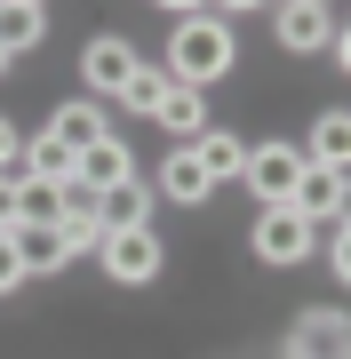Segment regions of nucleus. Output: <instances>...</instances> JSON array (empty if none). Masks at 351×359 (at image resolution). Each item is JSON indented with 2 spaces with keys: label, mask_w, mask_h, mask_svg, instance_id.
<instances>
[{
  "label": "nucleus",
  "mask_w": 351,
  "mask_h": 359,
  "mask_svg": "<svg viewBox=\"0 0 351 359\" xmlns=\"http://www.w3.org/2000/svg\"><path fill=\"white\" fill-rule=\"evenodd\" d=\"M160 72H168L176 88H208V80H223V72H232V25H223V16H208V8L184 16Z\"/></svg>",
  "instance_id": "obj_1"
},
{
  "label": "nucleus",
  "mask_w": 351,
  "mask_h": 359,
  "mask_svg": "<svg viewBox=\"0 0 351 359\" xmlns=\"http://www.w3.org/2000/svg\"><path fill=\"white\" fill-rule=\"evenodd\" d=\"M303 144H247V168H240V184L256 192L263 208H296V184H303Z\"/></svg>",
  "instance_id": "obj_2"
},
{
  "label": "nucleus",
  "mask_w": 351,
  "mask_h": 359,
  "mask_svg": "<svg viewBox=\"0 0 351 359\" xmlns=\"http://www.w3.org/2000/svg\"><path fill=\"white\" fill-rule=\"evenodd\" d=\"M96 264H104L120 287H144V280L160 271V231H152V224H136V231H104V240H96Z\"/></svg>",
  "instance_id": "obj_3"
},
{
  "label": "nucleus",
  "mask_w": 351,
  "mask_h": 359,
  "mask_svg": "<svg viewBox=\"0 0 351 359\" xmlns=\"http://www.w3.org/2000/svg\"><path fill=\"white\" fill-rule=\"evenodd\" d=\"M319 248V224H303L296 208H263L256 216V256L263 264H303Z\"/></svg>",
  "instance_id": "obj_4"
},
{
  "label": "nucleus",
  "mask_w": 351,
  "mask_h": 359,
  "mask_svg": "<svg viewBox=\"0 0 351 359\" xmlns=\"http://www.w3.org/2000/svg\"><path fill=\"white\" fill-rule=\"evenodd\" d=\"M272 32H280V48H296V56H312L336 40V8H319V0H287V8L272 16Z\"/></svg>",
  "instance_id": "obj_5"
},
{
  "label": "nucleus",
  "mask_w": 351,
  "mask_h": 359,
  "mask_svg": "<svg viewBox=\"0 0 351 359\" xmlns=\"http://www.w3.org/2000/svg\"><path fill=\"white\" fill-rule=\"evenodd\" d=\"M128 176H136V160H128V144H112V136H104V144H88V152L72 160V184H80L88 200H104L112 184H128Z\"/></svg>",
  "instance_id": "obj_6"
},
{
  "label": "nucleus",
  "mask_w": 351,
  "mask_h": 359,
  "mask_svg": "<svg viewBox=\"0 0 351 359\" xmlns=\"http://www.w3.org/2000/svg\"><path fill=\"white\" fill-rule=\"evenodd\" d=\"M40 136H48V144H64V152L80 160L88 144H104L112 128H104V112H96V104L80 96V104H56V112H48V128H40Z\"/></svg>",
  "instance_id": "obj_7"
},
{
  "label": "nucleus",
  "mask_w": 351,
  "mask_h": 359,
  "mask_svg": "<svg viewBox=\"0 0 351 359\" xmlns=\"http://www.w3.org/2000/svg\"><path fill=\"white\" fill-rule=\"evenodd\" d=\"M296 216H303V224H343V168H303Z\"/></svg>",
  "instance_id": "obj_8"
},
{
  "label": "nucleus",
  "mask_w": 351,
  "mask_h": 359,
  "mask_svg": "<svg viewBox=\"0 0 351 359\" xmlns=\"http://www.w3.org/2000/svg\"><path fill=\"white\" fill-rule=\"evenodd\" d=\"M128 72H136V48H128V40H88V56H80V80H88V88L120 96Z\"/></svg>",
  "instance_id": "obj_9"
},
{
  "label": "nucleus",
  "mask_w": 351,
  "mask_h": 359,
  "mask_svg": "<svg viewBox=\"0 0 351 359\" xmlns=\"http://www.w3.org/2000/svg\"><path fill=\"white\" fill-rule=\"evenodd\" d=\"M184 152L200 160V176H208V184H223V176H240V168H247V144H240L232 128H200Z\"/></svg>",
  "instance_id": "obj_10"
},
{
  "label": "nucleus",
  "mask_w": 351,
  "mask_h": 359,
  "mask_svg": "<svg viewBox=\"0 0 351 359\" xmlns=\"http://www.w3.org/2000/svg\"><path fill=\"white\" fill-rule=\"evenodd\" d=\"M88 208H96V224H104V231H136L144 216H152V184H136V176H128V184H112V192H104V200H88Z\"/></svg>",
  "instance_id": "obj_11"
},
{
  "label": "nucleus",
  "mask_w": 351,
  "mask_h": 359,
  "mask_svg": "<svg viewBox=\"0 0 351 359\" xmlns=\"http://www.w3.org/2000/svg\"><path fill=\"white\" fill-rule=\"evenodd\" d=\"M8 248H16V264H25V280H32V271L72 264V256H64V240H56V224H16V231H8Z\"/></svg>",
  "instance_id": "obj_12"
},
{
  "label": "nucleus",
  "mask_w": 351,
  "mask_h": 359,
  "mask_svg": "<svg viewBox=\"0 0 351 359\" xmlns=\"http://www.w3.org/2000/svg\"><path fill=\"white\" fill-rule=\"evenodd\" d=\"M160 192H168L176 208H200V200H208V192H216V184H208V176H200V160H192V152H184V144H176V152H168V160H160Z\"/></svg>",
  "instance_id": "obj_13"
},
{
  "label": "nucleus",
  "mask_w": 351,
  "mask_h": 359,
  "mask_svg": "<svg viewBox=\"0 0 351 359\" xmlns=\"http://www.w3.org/2000/svg\"><path fill=\"white\" fill-rule=\"evenodd\" d=\"M40 32H48V8H40V0H0V56L32 48Z\"/></svg>",
  "instance_id": "obj_14"
},
{
  "label": "nucleus",
  "mask_w": 351,
  "mask_h": 359,
  "mask_svg": "<svg viewBox=\"0 0 351 359\" xmlns=\"http://www.w3.org/2000/svg\"><path fill=\"white\" fill-rule=\"evenodd\" d=\"M160 128H168L176 144H192L200 128H208V96H200V88H168V104H160Z\"/></svg>",
  "instance_id": "obj_15"
},
{
  "label": "nucleus",
  "mask_w": 351,
  "mask_h": 359,
  "mask_svg": "<svg viewBox=\"0 0 351 359\" xmlns=\"http://www.w3.org/2000/svg\"><path fill=\"white\" fill-rule=\"evenodd\" d=\"M168 88H176L168 72L136 65V72H128V88H120V112H136V120H160V104H168Z\"/></svg>",
  "instance_id": "obj_16"
},
{
  "label": "nucleus",
  "mask_w": 351,
  "mask_h": 359,
  "mask_svg": "<svg viewBox=\"0 0 351 359\" xmlns=\"http://www.w3.org/2000/svg\"><path fill=\"white\" fill-rule=\"evenodd\" d=\"M25 176H32V184H56V192H72V152H64V144H48V136H32V144H25Z\"/></svg>",
  "instance_id": "obj_17"
},
{
  "label": "nucleus",
  "mask_w": 351,
  "mask_h": 359,
  "mask_svg": "<svg viewBox=\"0 0 351 359\" xmlns=\"http://www.w3.org/2000/svg\"><path fill=\"white\" fill-rule=\"evenodd\" d=\"M312 168H343L351 160V120L343 112H319V128H312V152H303Z\"/></svg>",
  "instance_id": "obj_18"
},
{
  "label": "nucleus",
  "mask_w": 351,
  "mask_h": 359,
  "mask_svg": "<svg viewBox=\"0 0 351 359\" xmlns=\"http://www.w3.org/2000/svg\"><path fill=\"white\" fill-rule=\"evenodd\" d=\"M64 208H72V192H56V184H16V224H56V216H64Z\"/></svg>",
  "instance_id": "obj_19"
},
{
  "label": "nucleus",
  "mask_w": 351,
  "mask_h": 359,
  "mask_svg": "<svg viewBox=\"0 0 351 359\" xmlns=\"http://www.w3.org/2000/svg\"><path fill=\"white\" fill-rule=\"evenodd\" d=\"M56 240H64V256H80V248H96V240H104L96 208H64V216H56Z\"/></svg>",
  "instance_id": "obj_20"
},
{
  "label": "nucleus",
  "mask_w": 351,
  "mask_h": 359,
  "mask_svg": "<svg viewBox=\"0 0 351 359\" xmlns=\"http://www.w3.org/2000/svg\"><path fill=\"white\" fill-rule=\"evenodd\" d=\"M296 335H303V344H319L327 359H343V311H312V320H303Z\"/></svg>",
  "instance_id": "obj_21"
},
{
  "label": "nucleus",
  "mask_w": 351,
  "mask_h": 359,
  "mask_svg": "<svg viewBox=\"0 0 351 359\" xmlns=\"http://www.w3.org/2000/svg\"><path fill=\"white\" fill-rule=\"evenodd\" d=\"M16 287H25V264H16V248L0 240V295H16Z\"/></svg>",
  "instance_id": "obj_22"
},
{
  "label": "nucleus",
  "mask_w": 351,
  "mask_h": 359,
  "mask_svg": "<svg viewBox=\"0 0 351 359\" xmlns=\"http://www.w3.org/2000/svg\"><path fill=\"white\" fill-rule=\"evenodd\" d=\"M16 160H25V136H16V128H8V120H0V176H8V168H16Z\"/></svg>",
  "instance_id": "obj_23"
},
{
  "label": "nucleus",
  "mask_w": 351,
  "mask_h": 359,
  "mask_svg": "<svg viewBox=\"0 0 351 359\" xmlns=\"http://www.w3.org/2000/svg\"><path fill=\"white\" fill-rule=\"evenodd\" d=\"M16 231V176H0V240Z\"/></svg>",
  "instance_id": "obj_24"
},
{
  "label": "nucleus",
  "mask_w": 351,
  "mask_h": 359,
  "mask_svg": "<svg viewBox=\"0 0 351 359\" xmlns=\"http://www.w3.org/2000/svg\"><path fill=\"white\" fill-rule=\"evenodd\" d=\"M0 72H8V56H0Z\"/></svg>",
  "instance_id": "obj_25"
}]
</instances>
